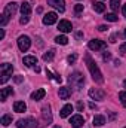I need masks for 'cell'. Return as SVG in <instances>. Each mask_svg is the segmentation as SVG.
<instances>
[{
  "label": "cell",
  "instance_id": "cell-22",
  "mask_svg": "<svg viewBox=\"0 0 126 128\" xmlns=\"http://www.w3.org/2000/svg\"><path fill=\"white\" fill-rule=\"evenodd\" d=\"M54 57H55V51H54V49H49L48 52L43 54V60H45V61H52Z\"/></svg>",
  "mask_w": 126,
  "mask_h": 128
},
{
  "label": "cell",
  "instance_id": "cell-33",
  "mask_svg": "<svg viewBox=\"0 0 126 128\" xmlns=\"http://www.w3.org/2000/svg\"><path fill=\"white\" fill-rule=\"evenodd\" d=\"M22 79H24L22 76H15V78H13V80H15L16 84H21V82H22Z\"/></svg>",
  "mask_w": 126,
  "mask_h": 128
},
{
  "label": "cell",
  "instance_id": "cell-36",
  "mask_svg": "<svg viewBox=\"0 0 126 128\" xmlns=\"http://www.w3.org/2000/svg\"><path fill=\"white\" fill-rule=\"evenodd\" d=\"M55 76H57V78H55V80H57L58 84H61V82H63V79H61V76H60V74H55Z\"/></svg>",
  "mask_w": 126,
  "mask_h": 128
},
{
  "label": "cell",
  "instance_id": "cell-31",
  "mask_svg": "<svg viewBox=\"0 0 126 128\" xmlns=\"http://www.w3.org/2000/svg\"><path fill=\"white\" fill-rule=\"evenodd\" d=\"M28 21H30V16H28V15H22V16H21V20H19V22H21V24H27Z\"/></svg>",
  "mask_w": 126,
  "mask_h": 128
},
{
  "label": "cell",
  "instance_id": "cell-2",
  "mask_svg": "<svg viewBox=\"0 0 126 128\" xmlns=\"http://www.w3.org/2000/svg\"><path fill=\"white\" fill-rule=\"evenodd\" d=\"M12 72H13L12 64H9V63L1 64V66H0V84H6L7 79L12 76Z\"/></svg>",
  "mask_w": 126,
  "mask_h": 128
},
{
  "label": "cell",
  "instance_id": "cell-14",
  "mask_svg": "<svg viewBox=\"0 0 126 128\" xmlns=\"http://www.w3.org/2000/svg\"><path fill=\"white\" fill-rule=\"evenodd\" d=\"M45 96H46V91H45L43 88H40V90H36V91L31 94V100L37 101V100H42Z\"/></svg>",
  "mask_w": 126,
  "mask_h": 128
},
{
  "label": "cell",
  "instance_id": "cell-4",
  "mask_svg": "<svg viewBox=\"0 0 126 128\" xmlns=\"http://www.w3.org/2000/svg\"><path fill=\"white\" fill-rule=\"evenodd\" d=\"M30 46H31V40H30L28 36H19L18 37V48H19V51L25 52V51L30 49Z\"/></svg>",
  "mask_w": 126,
  "mask_h": 128
},
{
  "label": "cell",
  "instance_id": "cell-5",
  "mask_svg": "<svg viewBox=\"0 0 126 128\" xmlns=\"http://www.w3.org/2000/svg\"><path fill=\"white\" fill-rule=\"evenodd\" d=\"M88 46H89L91 51H99V49H104L105 48V42L104 40H99V39H92V40H89Z\"/></svg>",
  "mask_w": 126,
  "mask_h": 128
},
{
  "label": "cell",
  "instance_id": "cell-19",
  "mask_svg": "<svg viewBox=\"0 0 126 128\" xmlns=\"http://www.w3.org/2000/svg\"><path fill=\"white\" fill-rule=\"evenodd\" d=\"M21 14H22V15H28V16H30V14H31V6H30V3L24 2V3L21 4Z\"/></svg>",
  "mask_w": 126,
  "mask_h": 128
},
{
  "label": "cell",
  "instance_id": "cell-29",
  "mask_svg": "<svg viewBox=\"0 0 126 128\" xmlns=\"http://www.w3.org/2000/svg\"><path fill=\"white\" fill-rule=\"evenodd\" d=\"M74 12H76L77 15L82 14V12H83V4H76V6H74Z\"/></svg>",
  "mask_w": 126,
  "mask_h": 128
},
{
  "label": "cell",
  "instance_id": "cell-7",
  "mask_svg": "<svg viewBox=\"0 0 126 128\" xmlns=\"http://www.w3.org/2000/svg\"><path fill=\"white\" fill-rule=\"evenodd\" d=\"M89 97L94 100H104L105 98V92L99 88H91L89 90Z\"/></svg>",
  "mask_w": 126,
  "mask_h": 128
},
{
  "label": "cell",
  "instance_id": "cell-1",
  "mask_svg": "<svg viewBox=\"0 0 126 128\" xmlns=\"http://www.w3.org/2000/svg\"><path fill=\"white\" fill-rule=\"evenodd\" d=\"M85 61H86V66H88V68H89V72H91V74H92L94 80H95V82H98V84H101V82L104 80L102 73H101L99 67L96 66V63L92 60V57H91L89 54H86V55H85Z\"/></svg>",
  "mask_w": 126,
  "mask_h": 128
},
{
  "label": "cell",
  "instance_id": "cell-15",
  "mask_svg": "<svg viewBox=\"0 0 126 128\" xmlns=\"http://www.w3.org/2000/svg\"><path fill=\"white\" fill-rule=\"evenodd\" d=\"M71 112H73V106L71 104H65L63 109H61V112H60V116L61 118H67V116L71 115Z\"/></svg>",
  "mask_w": 126,
  "mask_h": 128
},
{
  "label": "cell",
  "instance_id": "cell-9",
  "mask_svg": "<svg viewBox=\"0 0 126 128\" xmlns=\"http://www.w3.org/2000/svg\"><path fill=\"white\" fill-rule=\"evenodd\" d=\"M70 124H71V127H74V128H80L85 124V119H83L82 115H73L71 119H70Z\"/></svg>",
  "mask_w": 126,
  "mask_h": 128
},
{
  "label": "cell",
  "instance_id": "cell-30",
  "mask_svg": "<svg viewBox=\"0 0 126 128\" xmlns=\"http://www.w3.org/2000/svg\"><path fill=\"white\" fill-rule=\"evenodd\" d=\"M7 20H9V18H7L4 14H3V15H1V21H0V26H1V27H4V26L7 24Z\"/></svg>",
  "mask_w": 126,
  "mask_h": 128
},
{
  "label": "cell",
  "instance_id": "cell-23",
  "mask_svg": "<svg viewBox=\"0 0 126 128\" xmlns=\"http://www.w3.org/2000/svg\"><path fill=\"white\" fill-rule=\"evenodd\" d=\"M12 124V115H4L3 118H1V125L3 127H7V125H10Z\"/></svg>",
  "mask_w": 126,
  "mask_h": 128
},
{
  "label": "cell",
  "instance_id": "cell-13",
  "mask_svg": "<svg viewBox=\"0 0 126 128\" xmlns=\"http://www.w3.org/2000/svg\"><path fill=\"white\" fill-rule=\"evenodd\" d=\"M13 110L18 112V113H22V112L27 110V106H25L24 101H15V103H13Z\"/></svg>",
  "mask_w": 126,
  "mask_h": 128
},
{
  "label": "cell",
  "instance_id": "cell-40",
  "mask_svg": "<svg viewBox=\"0 0 126 128\" xmlns=\"http://www.w3.org/2000/svg\"><path fill=\"white\" fill-rule=\"evenodd\" d=\"M122 12H123V16L126 18V3L123 4V9H122Z\"/></svg>",
  "mask_w": 126,
  "mask_h": 128
},
{
  "label": "cell",
  "instance_id": "cell-32",
  "mask_svg": "<svg viewBox=\"0 0 126 128\" xmlns=\"http://www.w3.org/2000/svg\"><path fill=\"white\" fill-rule=\"evenodd\" d=\"M67 60H68V63H70V64L74 63V61L77 60V55H76V54H73V55H68V58H67Z\"/></svg>",
  "mask_w": 126,
  "mask_h": 128
},
{
  "label": "cell",
  "instance_id": "cell-24",
  "mask_svg": "<svg viewBox=\"0 0 126 128\" xmlns=\"http://www.w3.org/2000/svg\"><path fill=\"white\" fill-rule=\"evenodd\" d=\"M55 42H57L58 45H67V43H68V39H67V36L61 34V36H57V37H55Z\"/></svg>",
  "mask_w": 126,
  "mask_h": 128
},
{
  "label": "cell",
  "instance_id": "cell-37",
  "mask_svg": "<svg viewBox=\"0 0 126 128\" xmlns=\"http://www.w3.org/2000/svg\"><path fill=\"white\" fill-rule=\"evenodd\" d=\"M98 30H99V32H105V30H107V27H105V26H99V27H98Z\"/></svg>",
  "mask_w": 126,
  "mask_h": 128
},
{
  "label": "cell",
  "instance_id": "cell-35",
  "mask_svg": "<svg viewBox=\"0 0 126 128\" xmlns=\"http://www.w3.org/2000/svg\"><path fill=\"white\" fill-rule=\"evenodd\" d=\"M120 52H122V54H126V43H123V45L120 46Z\"/></svg>",
  "mask_w": 126,
  "mask_h": 128
},
{
  "label": "cell",
  "instance_id": "cell-10",
  "mask_svg": "<svg viewBox=\"0 0 126 128\" xmlns=\"http://www.w3.org/2000/svg\"><path fill=\"white\" fill-rule=\"evenodd\" d=\"M58 30H60L61 33H70L71 30H73V26H71L70 21L63 20V21H60V24H58Z\"/></svg>",
  "mask_w": 126,
  "mask_h": 128
},
{
  "label": "cell",
  "instance_id": "cell-21",
  "mask_svg": "<svg viewBox=\"0 0 126 128\" xmlns=\"http://www.w3.org/2000/svg\"><path fill=\"white\" fill-rule=\"evenodd\" d=\"M42 115H43L45 121H48V122H51V121H52V115H51V110H49V107H48V106L42 109Z\"/></svg>",
  "mask_w": 126,
  "mask_h": 128
},
{
  "label": "cell",
  "instance_id": "cell-45",
  "mask_svg": "<svg viewBox=\"0 0 126 128\" xmlns=\"http://www.w3.org/2000/svg\"><path fill=\"white\" fill-rule=\"evenodd\" d=\"M54 128H61V127H58V125H55V127H54Z\"/></svg>",
  "mask_w": 126,
  "mask_h": 128
},
{
  "label": "cell",
  "instance_id": "cell-42",
  "mask_svg": "<svg viewBox=\"0 0 126 128\" xmlns=\"http://www.w3.org/2000/svg\"><path fill=\"white\" fill-rule=\"evenodd\" d=\"M82 36H83V33H82V32L76 33V37H77V39H80V37H82Z\"/></svg>",
  "mask_w": 126,
  "mask_h": 128
},
{
  "label": "cell",
  "instance_id": "cell-20",
  "mask_svg": "<svg viewBox=\"0 0 126 128\" xmlns=\"http://www.w3.org/2000/svg\"><path fill=\"white\" fill-rule=\"evenodd\" d=\"M105 124V118L102 116V115H96L94 118V125H96V127H102Z\"/></svg>",
  "mask_w": 126,
  "mask_h": 128
},
{
  "label": "cell",
  "instance_id": "cell-34",
  "mask_svg": "<svg viewBox=\"0 0 126 128\" xmlns=\"http://www.w3.org/2000/svg\"><path fill=\"white\" fill-rule=\"evenodd\" d=\"M102 58H104V60H105V61H107V60H110V58H111V55H110V54H108V52H105V54H104V55H102Z\"/></svg>",
  "mask_w": 126,
  "mask_h": 128
},
{
  "label": "cell",
  "instance_id": "cell-16",
  "mask_svg": "<svg viewBox=\"0 0 126 128\" xmlns=\"http://www.w3.org/2000/svg\"><path fill=\"white\" fill-rule=\"evenodd\" d=\"M9 96H13V90L12 88H1V92H0V98H1V101H6V98Z\"/></svg>",
  "mask_w": 126,
  "mask_h": 128
},
{
  "label": "cell",
  "instance_id": "cell-39",
  "mask_svg": "<svg viewBox=\"0 0 126 128\" xmlns=\"http://www.w3.org/2000/svg\"><path fill=\"white\" fill-rule=\"evenodd\" d=\"M77 109L82 112V110H83V103H77Z\"/></svg>",
  "mask_w": 126,
  "mask_h": 128
},
{
  "label": "cell",
  "instance_id": "cell-25",
  "mask_svg": "<svg viewBox=\"0 0 126 128\" xmlns=\"http://www.w3.org/2000/svg\"><path fill=\"white\" fill-rule=\"evenodd\" d=\"M104 18H105L107 21H110V22H116V21L119 20V16H117L116 14H107V15H105Z\"/></svg>",
  "mask_w": 126,
  "mask_h": 128
},
{
  "label": "cell",
  "instance_id": "cell-12",
  "mask_svg": "<svg viewBox=\"0 0 126 128\" xmlns=\"http://www.w3.org/2000/svg\"><path fill=\"white\" fill-rule=\"evenodd\" d=\"M58 96H60L61 100H68L70 96H71V90H70V88H67V86H63V88H60Z\"/></svg>",
  "mask_w": 126,
  "mask_h": 128
},
{
  "label": "cell",
  "instance_id": "cell-47",
  "mask_svg": "<svg viewBox=\"0 0 126 128\" xmlns=\"http://www.w3.org/2000/svg\"><path fill=\"white\" fill-rule=\"evenodd\" d=\"M125 128H126V127H125Z\"/></svg>",
  "mask_w": 126,
  "mask_h": 128
},
{
  "label": "cell",
  "instance_id": "cell-18",
  "mask_svg": "<svg viewBox=\"0 0 126 128\" xmlns=\"http://www.w3.org/2000/svg\"><path fill=\"white\" fill-rule=\"evenodd\" d=\"M92 8H94L95 12H98V14H102V12L105 10V4H104L102 2H94V3H92Z\"/></svg>",
  "mask_w": 126,
  "mask_h": 128
},
{
  "label": "cell",
  "instance_id": "cell-46",
  "mask_svg": "<svg viewBox=\"0 0 126 128\" xmlns=\"http://www.w3.org/2000/svg\"><path fill=\"white\" fill-rule=\"evenodd\" d=\"M125 37H126V28H125Z\"/></svg>",
  "mask_w": 126,
  "mask_h": 128
},
{
  "label": "cell",
  "instance_id": "cell-26",
  "mask_svg": "<svg viewBox=\"0 0 126 128\" xmlns=\"http://www.w3.org/2000/svg\"><path fill=\"white\" fill-rule=\"evenodd\" d=\"M119 6H120V0H110V8L113 10H119Z\"/></svg>",
  "mask_w": 126,
  "mask_h": 128
},
{
  "label": "cell",
  "instance_id": "cell-41",
  "mask_svg": "<svg viewBox=\"0 0 126 128\" xmlns=\"http://www.w3.org/2000/svg\"><path fill=\"white\" fill-rule=\"evenodd\" d=\"M46 74H48V78H49V79H52V78H54V76H52V73H51L49 70H46Z\"/></svg>",
  "mask_w": 126,
  "mask_h": 128
},
{
  "label": "cell",
  "instance_id": "cell-27",
  "mask_svg": "<svg viewBox=\"0 0 126 128\" xmlns=\"http://www.w3.org/2000/svg\"><path fill=\"white\" fill-rule=\"evenodd\" d=\"M16 127L18 128H28V119H19L16 122Z\"/></svg>",
  "mask_w": 126,
  "mask_h": 128
},
{
  "label": "cell",
  "instance_id": "cell-6",
  "mask_svg": "<svg viewBox=\"0 0 126 128\" xmlns=\"http://www.w3.org/2000/svg\"><path fill=\"white\" fill-rule=\"evenodd\" d=\"M58 21V15L55 12H48L45 16H43V24L45 26H52Z\"/></svg>",
  "mask_w": 126,
  "mask_h": 128
},
{
  "label": "cell",
  "instance_id": "cell-8",
  "mask_svg": "<svg viewBox=\"0 0 126 128\" xmlns=\"http://www.w3.org/2000/svg\"><path fill=\"white\" fill-rule=\"evenodd\" d=\"M16 9H18V3L12 2V3H9V4H6V8H4V12H3V14H4L7 18H10V16H13V15H15Z\"/></svg>",
  "mask_w": 126,
  "mask_h": 128
},
{
  "label": "cell",
  "instance_id": "cell-11",
  "mask_svg": "<svg viewBox=\"0 0 126 128\" xmlns=\"http://www.w3.org/2000/svg\"><path fill=\"white\" fill-rule=\"evenodd\" d=\"M48 4L54 6V8L58 9L60 12H64V9H65V2H64V0H48Z\"/></svg>",
  "mask_w": 126,
  "mask_h": 128
},
{
  "label": "cell",
  "instance_id": "cell-38",
  "mask_svg": "<svg viewBox=\"0 0 126 128\" xmlns=\"http://www.w3.org/2000/svg\"><path fill=\"white\" fill-rule=\"evenodd\" d=\"M110 42H111V43H114V42H116V34H111V37H110Z\"/></svg>",
  "mask_w": 126,
  "mask_h": 128
},
{
  "label": "cell",
  "instance_id": "cell-28",
  "mask_svg": "<svg viewBox=\"0 0 126 128\" xmlns=\"http://www.w3.org/2000/svg\"><path fill=\"white\" fill-rule=\"evenodd\" d=\"M119 98L122 100V104H123V107H126V91L119 92Z\"/></svg>",
  "mask_w": 126,
  "mask_h": 128
},
{
  "label": "cell",
  "instance_id": "cell-3",
  "mask_svg": "<svg viewBox=\"0 0 126 128\" xmlns=\"http://www.w3.org/2000/svg\"><path fill=\"white\" fill-rule=\"evenodd\" d=\"M68 80H70V84H71V85H74V86L80 88V86L85 84V76H83L80 72H74V73H71V74H70Z\"/></svg>",
  "mask_w": 126,
  "mask_h": 128
},
{
  "label": "cell",
  "instance_id": "cell-44",
  "mask_svg": "<svg viewBox=\"0 0 126 128\" xmlns=\"http://www.w3.org/2000/svg\"><path fill=\"white\" fill-rule=\"evenodd\" d=\"M123 85H125V86H126V79H125V82H123Z\"/></svg>",
  "mask_w": 126,
  "mask_h": 128
},
{
  "label": "cell",
  "instance_id": "cell-17",
  "mask_svg": "<svg viewBox=\"0 0 126 128\" xmlns=\"http://www.w3.org/2000/svg\"><path fill=\"white\" fill-rule=\"evenodd\" d=\"M24 64L27 67H33V66L37 64V58L34 55H27V57H24Z\"/></svg>",
  "mask_w": 126,
  "mask_h": 128
},
{
  "label": "cell",
  "instance_id": "cell-43",
  "mask_svg": "<svg viewBox=\"0 0 126 128\" xmlns=\"http://www.w3.org/2000/svg\"><path fill=\"white\" fill-rule=\"evenodd\" d=\"M3 37H4V30H1V32H0V39H3Z\"/></svg>",
  "mask_w": 126,
  "mask_h": 128
}]
</instances>
